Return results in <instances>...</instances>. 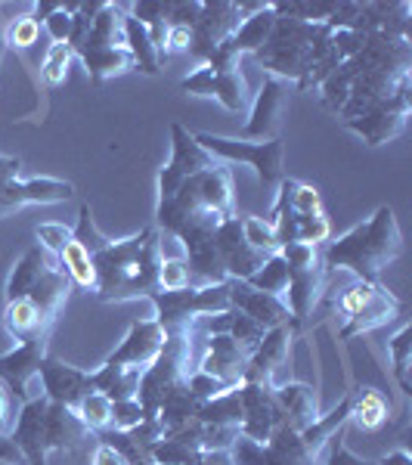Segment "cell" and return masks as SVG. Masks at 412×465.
<instances>
[{
  "label": "cell",
  "mask_w": 412,
  "mask_h": 465,
  "mask_svg": "<svg viewBox=\"0 0 412 465\" xmlns=\"http://www.w3.org/2000/svg\"><path fill=\"white\" fill-rule=\"evenodd\" d=\"M74 242L90 252L96 270V298L106 304L152 298L159 289L162 267V232L159 227H143L127 239H109L93 223L90 205H81L78 223L72 227Z\"/></svg>",
  "instance_id": "obj_1"
},
{
  "label": "cell",
  "mask_w": 412,
  "mask_h": 465,
  "mask_svg": "<svg viewBox=\"0 0 412 465\" xmlns=\"http://www.w3.org/2000/svg\"><path fill=\"white\" fill-rule=\"evenodd\" d=\"M155 217H159V223H155L159 232L174 239L183 230L221 227L223 221L236 217V193L230 168L223 162H214L211 168L183 177L171 196L159 199Z\"/></svg>",
  "instance_id": "obj_2"
},
{
  "label": "cell",
  "mask_w": 412,
  "mask_h": 465,
  "mask_svg": "<svg viewBox=\"0 0 412 465\" xmlns=\"http://www.w3.org/2000/svg\"><path fill=\"white\" fill-rule=\"evenodd\" d=\"M403 252V236L391 205H381L369 221L357 223L338 239H329L319 252L326 270H350L359 282H378L381 270Z\"/></svg>",
  "instance_id": "obj_3"
},
{
  "label": "cell",
  "mask_w": 412,
  "mask_h": 465,
  "mask_svg": "<svg viewBox=\"0 0 412 465\" xmlns=\"http://www.w3.org/2000/svg\"><path fill=\"white\" fill-rule=\"evenodd\" d=\"M87 434L90 431L78 419V412L54 403L44 394L22 403L16 425L10 429V438L16 440L28 465H47L50 453H72Z\"/></svg>",
  "instance_id": "obj_4"
},
{
  "label": "cell",
  "mask_w": 412,
  "mask_h": 465,
  "mask_svg": "<svg viewBox=\"0 0 412 465\" xmlns=\"http://www.w3.org/2000/svg\"><path fill=\"white\" fill-rule=\"evenodd\" d=\"M329 50H332V28L326 22L276 16L273 32L254 59L270 72V78L295 81L298 87L313 72V65L329 56Z\"/></svg>",
  "instance_id": "obj_5"
},
{
  "label": "cell",
  "mask_w": 412,
  "mask_h": 465,
  "mask_svg": "<svg viewBox=\"0 0 412 465\" xmlns=\"http://www.w3.org/2000/svg\"><path fill=\"white\" fill-rule=\"evenodd\" d=\"M196 344H199V335L192 326L174 329V332L164 335L162 354L155 357L143 370V376H140L137 403L143 407L146 419L159 416L162 403L168 401L186 379H190L192 370H196V363H199Z\"/></svg>",
  "instance_id": "obj_6"
},
{
  "label": "cell",
  "mask_w": 412,
  "mask_h": 465,
  "mask_svg": "<svg viewBox=\"0 0 412 465\" xmlns=\"http://www.w3.org/2000/svg\"><path fill=\"white\" fill-rule=\"evenodd\" d=\"M72 280L59 264L56 254H50L41 245H32L13 267L10 280H6V302L16 298H28L32 304L41 307L50 320L59 317V311L65 307L72 295Z\"/></svg>",
  "instance_id": "obj_7"
},
{
  "label": "cell",
  "mask_w": 412,
  "mask_h": 465,
  "mask_svg": "<svg viewBox=\"0 0 412 465\" xmlns=\"http://www.w3.org/2000/svg\"><path fill=\"white\" fill-rule=\"evenodd\" d=\"M196 143L217 162H242L254 168L264 190H276L286 180V143L280 137L273 140H233L217 137V134H196Z\"/></svg>",
  "instance_id": "obj_8"
},
{
  "label": "cell",
  "mask_w": 412,
  "mask_h": 465,
  "mask_svg": "<svg viewBox=\"0 0 412 465\" xmlns=\"http://www.w3.org/2000/svg\"><path fill=\"white\" fill-rule=\"evenodd\" d=\"M282 258L289 264V289H286V304L291 311V332H304L307 320L313 317L319 298L326 292V280L329 270L323 267V258H319V249L313 245H286L282 249Z\"/></svg>",
  "instance_id": "obj_9"
},
{
  "label": "cell",
  "mask_w": 412,
  "mask_h": 465,
  "mask_svg": "<svg viewBox=\"0 0 412 465\" xmlns=\"http://www.w3.org/2000/svg\"><path fill=\"white\" fill-rule=\"evenodd\" d=\"M155 307V322L164 329V335L174 332V329L192 326L199 317H211V313L230 311V289L227 282H217V286H186L180 292H155L152 298Z\"/></svg>",
  "instance_id": "obj_10"
},
{
  "label": "cell",
  "mask_w": 412,
  "mask_h": 465,
  "mask_svg": "<svg viewBox=\"0 0 412 465\" xmlns=\"http://www.w3.org/2000/svg\"><path fill=\"white\" fill-rule=\"evenodd\" d=\"M335 311L344 317L341 339L350 341L357 335H366L378 326H387L397 313H400V302L387 289H381L378 282H354L350 289L341 292V298L335 302Z\"/></svg>",
  "instance_id": "obj_11"
},
{
  "label": "cell",
  "mask_w": 412,
  "mask_h": 465,
  "mask_svg": "<svg viewBox=\"0 0 412 465\" xmlns=\"http://www.w3.org/2000/svg\"><path fill=\"white\" fill-rule=\"evenodd\" d=\"M260 4H230V0H201V16L192 25V41L190 54L196 56L199 65H205L208 59L230 35L242 25V19L249 13L258 10Z\"/></svg>",
  "instance_id": "obj_12"
},
{
  "label": "cell",
  "mask_w": 412,
  "mask_h": 465,
  "mask_svg": "<svg viewBox=\"0 0 412 465\" xmlns=\"http://www.w3.org/2000/svg\"><path fill=\"white\" fill-rule=\"evenodd\" d=\"M230 456H233L236 465H317L319 460L317 453L307 450L301 431L289 429V425H280L270 434L267 444H258V440L239 434L236 444L230 447Z\"/></svg>",
  "instance_id": "obj_13"
},
{
  "label": "cell",
  "mask_w": 412,
  "mask_h": 465,
  "mask_svg": "<svg viewBox=\"0 0 412 465\" xmlns=\"http://www.w3.org/2000/svg\"><path fill=\"white\" fill-rule=\"evenodd\" d=\"M47 344L50 339H34L0 354V381H4L10 397H16L19 407L44 394L41 363L47 360Z\"/></svg>",
  "instance_id": "obj_14"
},
{
  "label": "cell",
  "mask_w": 412,
  "mask_h": 465,
  "mask_svg": "<svg viewBox=\"0 0 412 465\" xmlns=\"http://www.w3.org/2000/svg\"><path fill=\"white\" fill-rule=\"evenodd\" d=\"M273 25H276L273 4H260L258 10L249 13V16L242 19V25H239L236 32L214 50L205 65L217 74L239 69V59H242L245 54H258V50L264 47L270 32H273Z\"/></svg>",
  "instance_id": "obj_15"
},
{
  "label": "cell",
  "mask_w": 412,
  "mask_h": 465,
  "mask_svg": "<svg viewBox=\"0 0 412 465\" xmlns=\"http://www.w3.org/2000/svg\"><path fill=\"white\" fill-rule=\"evenodd\" d=\"M180 90L192 96H211V100L221 103L227 112H242L251 106V90L245 74L233 69V72H211L208 65H199L196 72H190L183 81H180Z\"/></svg>",
  "instance_id": "obj_16"
},
{
  "label": "cell",
  "mask_w": 412,
  "mask_h": 465,
  "mask_svg": "<svg viewBox=\"0 0 412 465\" xmlns=\"http://www.w3.org/2000/svg\"><path fill=\"white\" fill-rule=\"evenodd\" d=\"M239 397H242V425H239V434L249 440H258V444H267L270 434L280 425H286L280 403H276V388L242 381Z\"/></svg>",
  "instance_id": "obj_17"
},
{
  "label": "cell",
  "mask_w": 412,
  "mask_h": 465,
  "mask_svg": "<svg viewBox=\"0 0 412 465\" xmlns=\"http://www.w3.org/2000/svg\"><path fill=\"white\" fill-rule=\"evenodd\" d=\"M291 84L282 78H264L258 96L251 103V115L242 127V140H273L282 127V115L289 109Z\"/></svg>",
  "instance_id": "obj_18"
},
{
  "label": "cell",
  "mask_w": 412,
  "mask_h": 465,
  "mask_svg": "<svg viewBox=\"0 0 412 465\" xmlns=\"http://www.w3.org/2000/svg\"><path fill=\"white\" fill-rule=\"evenodd\" d=\"M214 162L217 159H211V155L196 143V134H190L183 124H171V159L159 171V199L171 196L183 177L211 168Z\"/></svg>",
  "instance_id": "obj_19"
},
{
  "label": "cell",
  "mask_w": 412,
  "mask_h": 465,
  "mask_svg": "<svg viewBox=\"0 0 412 465\" xmlns=\"http://www.w3.org/2000/svg\"><path fill=\"white\" fill-rule=\"evenodd\" d=\"M409 109H412L409 87H403V90H397L391 100L381 103L378 109H372L369 115L348 122V127L357 134V137H363V143L381 146V143H387V140L400 137L403 127H407V122H409Z\"/></svg>",
  "instance_id": "obj_20"
},
{
  "label": "cell",
  "mask_w": 412,
  "mask_h": 465,
  "mask_svg": "<svg viewBox=\"0 0 412 465\" xmlns=\"http://www.w3.org/2000/svg\"><path fill=\"white\" fill-rule=\"evenodd\" d=\"M214 249L217 258H221L223 270H227V280H249V276L267 261V254L254 252L249 242H245L242 232V214L223 221L221 227L214 230Z\"/></svg>",
  "instance_id": "obj_21"
},
{
  "label": "cell",
  "mask_w": 412,
  "mask_h": 465,
  "mask_svg": "<svg viewBox=\"0 0 412 465\" xmlns=\"http://www.w3.org/2000/svg\"><path fill=\"white\" fill-rule=\"evenodd\" d=\"M205 351H201L196 370L208 372L217 381H223L227 388H239L245 381V370H249V351L230 335H205Z\"/></svg>",
  "instance_id": "obj_22"
},
{
  "label": "cell",
  "mask_w": 412,
  "mask_h": 465,
  "mask_svg": "<svg viewBox=\"0 0 412 465\" xmlns=\"http://www.w3.org/2000/svg\"><path fill=\"white\" fill-rule=\"evenodd\" d=\"M164 348V329L155 320H137L127 329L124 341L118 344L112 354L103 360L109 366H133V370H146Z\"/></svg>",
  "instance_id": "obj_23"
},
{
  "label": "cell",
  "mask_w": 412,
  "mask_h": 465,
  "mask_svg": "<svg viewBox=\"0 0 412 465\" xmlns=\"http://www.w3.org/2000/svg\"><path fill=\"white\" fill-rule=\"evenodd\" d=\"M291 339H295V332H291L289 326L267 329L264 341H260L249 357L245 381L276 388V376H280V370L289 363V357H291Z\"/></svg>",
  "instance_id": "obj_24"
},
{
  "label": "cell",
  "mask_w": 412,
  "mask_h": 465,
  "mask_svg": "<svg viewBox=\"0 0 412 465\" xmlns=\"http://www.w3.org/2000/svg\"><path fill=\"white\" fill-rule=\"evenodd\" d=\"M227 289H230V307H233V311H242L245 317L260 322L264 329L291 326V311H289L286 298L258 292V289L245 286L242 280H227Z\"/></svg>",
  "instance_id": "obj_25"
},
{
  "label": "cell",
  "mask_w": 412,
  "mask_h": 465,
  "mask_svg": "<svg viewBox=\"0 0 412 465\" xmlns=\"http://www.w3.org/2000/svg\"><path fill=\"white\" fill-rule=\"evenodd\" d=\"M41 385H44V397H50L54 403H63V407L72 410L93 391V381H90L87 370L59 363V360L50 357L41 363Z\"/></svg>",
  "instance_id": "obj_26"
},
{
  "label": "cell",
  "mask_w": 412,
  "mask_h": 465,
  "mask_svg": "<svg viewBox=\"0 0 412 465\" xmlns=\"http://www.w3.org/2000/svg\"><path fill=\"white\" fill-rule=\"evenodd\" d=\"M162 438L164 434H162L159 419H143V422L131 431H115V429L96 431V440L109 444L127 465H155L152 447H155V440H162Z\"/></svg>",
  "instance_id": "obj_27"
},
{
  "label": "cell",
  "mask_w": 412,
  "mask_h": 465,
  "mask_svg": "<svg viewBox=\"0 0 412 465\" xmlns=\"http://www.w3.org/2000/svg\"><path fill=\"white\" fill-rule=\"evenodd\" d=\"M54 322L37 304H32L28 298H16V302L4 304V329L10 332V339H16L19 344L34 341V339H50L54 332Z\"/></svg>",
  "instance_id": "obj_28"
},
{
  "label": "cell",
  "mask_w": 412,
  "mask_h": 465,
  "mask_svg": "<svg viewBox=\"0 0 412 465\" xmlns=\"http://www.w3.org/2000/svg\"><path fill=\"white\" fill-rule=\"evenodd\" d=\"M276 403H280L286 425L295 431H304L319 416V397L304 381H282V385H276Z\"/></svg>",
  "instance_id": "obj_29"
},
{
  "label": "cell",
  "mask_w": 412,
  "mask_h": 465,
  "mask_svg": "<svg viewBox=\"0 0 412 465\" xmlns=\"http://www.w3.org/2000/svg\"><path fill=\"white\" fill-rule=\"evenodd\" d=\"M140 376H143V370H133V366L103 363L100 370L90 372V381H93V391L106 394L115 403V401H137Z\"/></svg>",
  "instance_id": "obj_30"
},
{
  "label": "cell",
  "mask_w": 412,
  "mask_h": 465,
  "mask_svg": "<svg viewBox=\"0 0 412 465\" xmlns=\"http://www.w3.org/2000/svg\"><path fill=\"white\" fill-rule=\"evenodd\" d=\"M124 50L131 54L133 69H140L143 74H159L164 56L159 54L152 41H149V32L140 19H133L131 13L124 16Z\"/></svg>",
  "instance_id": "obj_31"
},
{
  "label": "cell",
  "mask_w": 412,
  "mask_h": 465,
  "mask_svg": "<svg viewBox=\"0 0 412 465\" xmlns=\"http://www.w3.org/2000/svg\"><path fill=\"white\" fill-rule=\"evenodd\" d=\"M74 56L84 63L87 78L93 81V84H103V81L112 78V74H122L127 69H133L131 54H127L124 47H84Z\"/></svg>",
  "instance_id": "obj_32"
},
{
  "label": "cell",
  "mask_w": 412,
  "mask_h": 465,
  "mask_svg": "<svg viewBox=\"0 0 412 465\" xmlns=\"http://www.w3.org/2000/svg\"><path fill=\"white\" fill-rule=\"evenodd\" d=\"M196 412H199V401L190 394V388H186V381H183V385H180L177 391L162 403V410L155 419H159L164 438H171V434L183 431L186 425L196 422Z\"/></svg>",
  "instance_id": "obj_33"
},
{
  "label": "cell",
  "mask_w": 412,
  "mask_h": 465,
  "mask_svg": "<svg viewBox=\"0 0 412 465\" xmlns=\"http://www.w3.org/2000/svg\"><path fill=\"white\" fill-rule=\"evenodd\" d=\"M359 431H378L387 422V403L376 388H357L350 403V419Z\"/></svg>",
  "instance_id": "obj_34"
},
{
  "label": "cell",
  "mask_w": 412,
  "mask_h": 465,
  "mask_svg": "<svg viewBox=\"0 0 412 465\" xmlns=\"http://www.w3.org/2000/svg\"><path fill=\"white\" fill-rule=\"evenodd\" d=\"M196 419L205 425H230V429H239L242 425V397H239V388H230V391H223L214 401L199 403Z\"/></svg>",
  "instance_id": "obj_35"
},
{
  "label": "cell",
  "mask_w": 412,
  "mask_h": 465,
  "mask_svg": "<svg viewBox=\"0 0 412 465\" xmlns=\"http://www.w3.org/2000/svg\"><path fill=\"white\" fill-rule=\"evenodd\" d=\"M245 286L258 289V292H267V295H276V298H286V289H289V264L282 258V252L270 254V258L260 264L249 280H242Z\"/></svg>",
  "instance_id": "obj_36"
},
{
  "label": "cell",
  "mask_w": 412,
  "mask_h": 465,
  "mask_svg": "<svg viewBox=\"0 0 412 465\" xmlns=\"http://www.w3.org/2000/svg\"><path fill=\"white\" fill-rule=\"evenodd\" d=\"M59 264H63V270L69 273L72 286L78 289H87L93 292L96 289V270H93V261H90V252L84 249L81 242H72L65 245L63 252H59Z\"/></svg>",
  "instance_id": "obj_37"
},
{
  "label": "cell",
  "mask_w": 412,
  "mask_h": 465,
  "mask_svg": "<svg viewBox=\"0 0 412 465\" xmlns=\"http://www.w3.org/2000/svg\"><path fill=\"white\" fill-rule=\"evenodd\" d=\"M387 354L394 363V379L400 385L403 394H412V381H409V357H412V329L403 326L400 332L387 341Z\"/></svg>",
  "instance_id": "obj_38"
},
{
  "label": "cell",
  "mask_w": 412,
  "mask_h": 465,
  "mask_svg": "<svg viewBox=\"0 0 412 465\" xmlns=\"http://www.w3.org/2000/svg\"><path fill=\"white\" fill-rule=\"evenodd\" d=\"M78 419L87 425V431H103V429H112V401L106 394L100 391H90L84 401L74 407Z\"/></svg>",
  "instance_id": "obj_39"
},
{
  "label": "cell",
  "mask_w": 412,
  "mask_h": 465,
  "mask_svg": "<svg viewBox=\"0 0 412 465\" xmlns=\"http://www.w3.org/2000/svg\"><path fill=\"white\" fill-rule=\"evenodd\" d=\"M242 232H245V242L251 245L254 252L260 254H276L280 252V242H276V232L273 223L267 217H254V214H242Z\"/></svg>",
  "instance_id": "obj_40"
},
{
  "label": "cell",
  "mask_w": 412,
  "mask_h": 465,
  "mask_svg": "<svg viewBox=\"0 0 412 465\" xmlns=\"http://www.w3.org/2000/svg\"><path fill=\"white\" fill-rule=\"evenodd\" d=\"M78 4H37V10H44V28H47L54 44H69L72 35V13Z\"/></svg>",
  "instance_id": "obj_41"
},
{
  "label": "cell",
  "mask_w": 412,
  "mask_h": 465,
  "mask_svg": "<svg viewBox=\"0 0 412 465\" xmlns=\"http://www.w3.org/2000/svg\"><path fill=\"white\" fill-rule=\"evenodd\" d=\"M41 37V19L25 13V16H16L10 25L4 28V44L6 47H16V50H28L37 44Z\"/></svg>",
  "instance_id": "obj_42"
},
{
  "label": "cell",
  "mask_w": 412,
  "mask_h": 465,
  "mask_svg": "<svg viewBox=\"0 0 412 465\" xmlns=\"http://www.w3.org/2000/svg\"><path fill=\"white\" fill-rule=\"evenodd\" d=\"M199 453L201 450L186 444V440L162 438V440H155V447H152V462L155 465H190Z\"/></svg>",
  "instance_id": "obj_43"
},
{
  "label": "cell",
  "mask_w": 412,
  "mask_h": 465,
  "mask_svg": "<svg viewBox=\"0 0 412 465\" xmlns=\"http://www.w3.org/2000/svg\"><path fill=\"white\" fill-rule=\"evenodd\" d=\"M72 47L69 44H50L47 56H44V65H41V74L50 87H59L65 78H69V65H72Z\"/></svg>",
  "instance_id": "obj_44"
},
{
  "label": "cell",
  "mask_w": 412,
  "mask_h": 465,
  "mask_svg": "<svg viewBox=\"0 0 412 465\" xmlns=\"http://www.w3.org/2000/svg\"><path fill=\"white\" fill-rule=\"evenodd\" d=\"M192 286L190 280V267H186V258L183 254H174V258H162V267H159V289L162 292H180Z\"/></svg>",
  "instance_id": "obj_45"
},
{
  "label": "cell",
  "mask_w": 412,
  "mask_h": 465,
  "mask_svg": "<svg viewBox=\"0 0 412 465\" xmlns=\"http://www.w3.org/2000/svg\"><path fill=\"white\" fill-rule=\"evenodd\" d=\"M34 236H37V245H41V249H47L50 254H56L59 258V252L72 242L74 232H72V227H65V223L50 221V223H37Z\"/></svg>",
  "instance_id": "obj_46"
},
{
  "label": "cell",
  "mask_w": 412,
  "mask_h": 465,
  "mask_svg": "<svg viewBox=\"0 0 412 465\" xmlns=\"http://www.w3.org/2000/svg\"><path fill=\"white\" fill-rule=\"evenodd\" d=\"M186 388H190V394L196 397L199 403L214 401V397H221L223 391H230L223 381H217L214 376H208V372H201V370L190 372V379H186Z\"/></svg>",
  "instance_id": "obj_47"
},
{
  "label": "cell",
  "mask_w": 412,
  "mask_h": 465,
  "mask_svg": "<svg viewBox=\"0 0 412 465\" xmlns=\"http://www.w3.org/2000/svg\"><path fill=\"white\" fill-rule=\"evenodd\" d=\"M143 407L137 401H115L112 403V429L115 431H131L143 422Z\"/></svg>",
  "instance_id": "obj_48"
},
{
  "label": "cell",
  "mask_w": 412,
  "mask_h": 465,
  "mask_svg": "<svg viewBox=\"0 0 412 465\" xmlns=\"http://www.w3.org/2000/svg\"><path fill=\"white\" fill-rule=\"evenodd\" d=\"M326 465H378L372 460H359V456H354L348 450V444H344V431H335L332 438L326 440Z\"/></svg>",
  "instance_id": "obj_49"
},
{
  "label": "cell",
  "mask_w": 412,
  "mask_h": 465,
  "mask_svg": "<svg viewBox=\"0 0 412 465\" xmlns=\"http://www.w3.org/2000/svg\"><path fill=\"white\" fill-rule=\"evenodd\" d=\"M201 16V0H174L171 4V16H168V25H183V28H192Z\"/></svg>",
  "instance_id": "obj_50"
},
{
  "label": "cell",
  "mask_w": 412,
  "mask_h": 465,
  "mask_svg": "<svg viewBox=\"0 0 412 465\" xmlns=\"http://www.w3.org/2000/svg\"><path fill=\"white\" fill-rule=\"evenodd\" d=\"M190 41H192V28H183V25H171L168 28V37H164V59L171 54H190Z\"/></svg>",
  "instance_id": "obj_51"
},
{
  "label": "cell",
  "mask_w": 412,
  "mask_h": 465,
  "mask_svg": "<svg viewBox=\"0 0 412 465\" xmlns=\"http://www.w3.org/2000/svg\"><path fill=\"white\" fill-rule=\"evenodd\" d=\"M87 465H127V462L109 444H100V440H96V447H93V453H90Z\"/></svg>",
  "instance_id": "obj_52"
},
{
  "label": "cell",
  "mask_w": 412,
  "mask_h": 465,
  "mask_svg": "<svg viewBox=\"0 0 412 465\" xmlns=\"http://www.w3.org/2000/svg\"><path fill=\"white\" fill-rule=\"evenodd\" d=\"M0 462H13V465H28L22 450L16 447V440L10 434H0Z\"/></svg>",
  "instance_id": "obj_53"
},
{
  "label": "cell",
  "mask_w": 412,
  "mask_h": 465,
  "mask_svg": "<svg viewBox=\"0 0 412 465\" xmlns=\"http://www.w3.org/2000/svg\"><path fill=\"white\" fill-rule=\"evenodd\" d=\"M190 465H236L227 450H211V453H199Z\"/></svg>",
  "instance_id": "obj_54"
},
{
  "label": "cell",
  "mask_w": 412,
  "mask_h": 465,
  "mask_svg": "<svg viewBox=\"0 0 412 465\" xmlns=\"http://www.w3.org/2000/svg\"><path fill=\"white\" fill-rule=\"evenodd\" d=\"M10 412H13V401H10V391L4 388V381H0V434H10Z\"/></svg>",
  "instance_id": "obj_55"
},
{
  "label": "cell",
  "mask_w": 412,
  "mask_h": 465,
  "mask_svg": "<svg viewBox=\"0 0 412 465\" xmlns=\"http://www.w3.org/2000/svg\"><path fill=\"white\" fill-rule=\"evenodd\" d=\"M378 465H412V456L407 453V450H394V453L381 456Z\"/></svg>",
  "instance_id": "obj_56"
},
{
  "label": "cell",
  "mask_w": 412,
  "mask_h": 465,
  "mask_svg": "<svg viewBox=\"0 0 412 465\" xmlns=\"http://www.w3.org/2000/svg\"><path fill=\"white\" fill-rule=\"evenodd\" d=\"M0 465H13V462H0Z\"/></svg>",
  "instance_id": "obj_57"
}]
</instances>
